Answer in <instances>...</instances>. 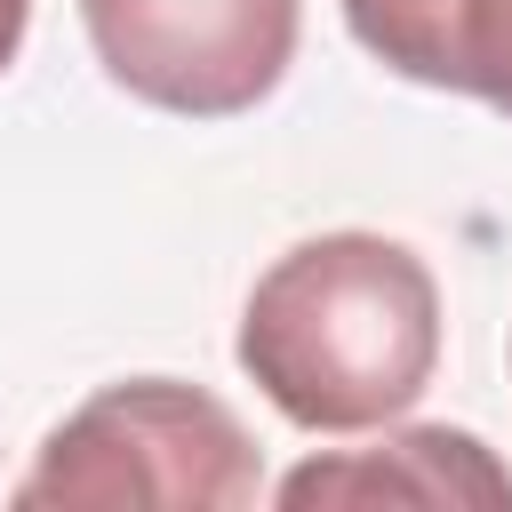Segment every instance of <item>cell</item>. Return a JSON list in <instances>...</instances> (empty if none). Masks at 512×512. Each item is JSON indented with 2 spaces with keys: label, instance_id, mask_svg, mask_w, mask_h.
<instances>
[{
  "label": "cell",
  "instance_id": "cell-5",
  "mask_svg": "<svg viewBox=\"0 0 512 512\" xmlns=\"http://www.w3.org/2000/svg\"><path fill=\"white\" fill-rule=\"evenodd\" d=\"M456 8L464 0H344V24L384 72H400L416 88H440V48H448Z\"/></svg>",
  "mask_w": 512,
  "mask_h": 512
},
{
  "label": "cell",
  "instance_id": "cell-1",
  "mask_svg": "<svg viewBox=\"0 0 512 512\" xmlns=\"http://www.w3.org/2000/svg\"><path fill=\"white\" fill-rule=\"evenodd\" d=\"M240 368L304 432H376L440 368V280L384 232L296 240L240 304Z\"/></svg>",
  "mask_w": 512,
  "mask_h": 512
},
{
  "label": "cell",
  "instance_id": "cell-4",
  "mask_svg": "<svg viewBox=\"0 0 512 512\" xmlns=\"http://www.w3.org/2000/svg\"><path fill=\"white\" fill-rule=\"evenodd\" d=\"M288 512L344 504V512H512V464L456 424H400L368 448L304 456L280 488Z\"/></svg>",
  "mask_w": 512,
  "mask_h": 512
},
{
  "label": "cell",
  "instance_id": "cell-2",
  "mask_svg": "<svg viewBox=\"0 0 512 512\" xmlns=\"http://www.w3.org/2000/svg\"><path fill=\"white\" fill-rule=\"evenodd\" d=\"M264 496V464L248 424L176 376H128L88 392L16 480V504H72V512H120V504H208L240 512Z\"/></svg>",
  "mask_w": 512,
  "mask_h": 512
},
{
  "label": "cell",
  "instance_id": "cell-6",
  "mask_svg": "<svg viewBox=\"0 0 512 512\" xmlns=\"http://www.w3.org/2000/svg\"><path fill=\"white\" fill-rule=\"evenodd\" d=\"M440 88L480 96L512 120V0H464L440 48Z\"/></svg>",
  "mask_w": 512,
  "mask_h": 512
},
{
  "label": "cell",
  "instance_id": "cell-7",
  "mask_svg": "<svg viewBox=\"0 0 512 512\" xmlns=\"http://www.w3.org/2000/svg\"><path fill=\"white\" fill-rule=\"evenodd\" d=\"M24 24H32V0H0V72H8L16 48H24Z\"/></svg>",
  "mask_w": 512,
  "mask_h": 512
},
{
  "label": "cell",
  "instance_id": "cell-3",
  "mask_svg": "<svg viewBox=\"0 0 512 512\" xmlns=\"http://www.w3.org/2000/svg\"><path fill=\"white\" fill-rule=\"evenodd\" d=\"M88 48L112 88L176 120L256 112L304 32V0H80Z\"/></svg>",
  "mask_w": 512,
  "mask_h": 512
}]
</instances>
